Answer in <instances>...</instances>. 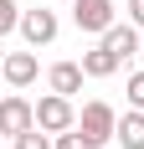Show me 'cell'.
I'll use <instances>...</instances> for the list:
<instances>
[{
	"instance_id": "6da1fadb",
	"label": "cell",
	"mask_w": 144,
	"mask_h": 149,
	"mask_svg": "<svg viewBox=\"0 0 144 149\" xmlns=\"http://www.w3.org/2000/svg\"><path fill=\"white\" fill-rule=\"evenodd\" d=\"M77 129L87 134L93 149H103L108 139H118V113L103 103V98H93V103H82V113H77Z\"/></svg>"
},
{
	"instance_id": "7a4b0ae2",
	"label": "cell",
	"mask_w": 144,
	"mask_h": 149,
	"mask_svg": "<svg viewBox=\"0 0 144 149\" xmlns=\"http://www.w3.org/2000/svg\"><path fill=\"white\" fill-rule=\"evenodd\" d=\"M72 21L87 36H108L118 26V10H113V0H72Z\"/></svg>"
},
{
	"instance_id": "3957f363",
	"label": "cell",
	"mask_w": 144,
	"mask_h": 149,
	"mask_svg": "<svg viewBox=\"0 0 144 149\" xmlns=\"http://www.w3.org/2000/svg\"><path fill=\"white\" fill-rule=\"evenodd\" d=\"M36 129H46V134H67V129H77V108H72V98L46 93L41 103H36Z\"/></svg>"
},
{
	"instance_id": "277c9868",
	"label": "cell",
	"mask_w": 144,
	"mask_h": 149,
	"mask_svg": "<svg viewBox=\"0 0 144 149\" xmlns=\"http://www.w3.org/2000/svg\"><path fill=\"white\" fill-rule=\"evenodd\" d=\"M57 31H62V21H57V10H46V0L36 5V10L21 15V36H26V46H52Z\"/></svg>"
},
{
	"instance_id": "5b68a950",
	"label": "cell",
	"mask_w": 144,
	"mask_h": 149,
	"mask_svg": "<svg viewBox=\"0 0 144 149\" xmlns=\"http://www.w3.org/2000/svg\"><path fill=\"white\" fill-rule=\"evenodd\" d=\"M0 129H5L10 139H21V134H31V129H36V103H26L21 93H10V98L0 103Z\"/></svg>"
},
{
	"instance_id": "8992f818",
	"label": "cell",
	"mask_w": 144,
	"mask_h": 149,
	"mask_svg": "<svg viewBox=\"0 0 144 149\" xmlns=\"http://www.w3.org/2000/svg\"><path fill=\"white\" fill-rule=\"evenodd\" d=\"M36 72H41L36 52H10V57L0 62V77H5L10 88H31V82H36Z\"/></svg>"
},
{
	"instance_id": "52a82bcc",
	"label": "cell",
	"mask_w": 144,
	"mask_h": 149,
	"mask_svg": "<svg viewBox=\"0 0 144 149\" xmlns=\"http://www.w3.org/2000/svg\"><path fill=\"white\" fill-rule=\"evenodd\" d=\"M82 62H52V72H46V88L62 93V98H72V93H82Z\"/></svg>"
},
{
	"instance_id": "ba28073f",
	"label": "cell",
	"mask_w": 144,
	"mask_h": 149,
	"mask_svg": "<svg viewBox=\"0 0 144 149\" xmlns=\"http://www.w3.org/2000/svg\"><path fill=\"white\" fill-rule=\"evenodd\" d=\"M103 46H108V52H118V57L129 62V57H139V52H144V36H139V26H134V21H124V26H113L108 36H103Z\"/></svg>"
},
{
	"instance_id": "9c48e42d",
	"label": "cell",
	"mask_w": 144,
	"mask_h": 149,
	"mask_svg": "<svg viewBox=\"0 0 144 149\" xmlns=\"http://www.w3.org/2000/svg\"><path fill=\"white\" fill-rule=\"evenodd\" d=\"M118 67H124V57H118V52H108V46H93V52H82V72L87 77H113Z\"/></svg>"
},
{
	"instance_id": "30bf717a",
	"label": "cell",
	"mask_w": 144,
	"mask_h": 149,
	"mask_svg": "<svg viewBox=\"0 0 144 149\" xmlns=\"http://www.w3.org/2000/svg\"><path fill=\"white\" fill-rule=\"evenodd\" d=\"M118 144L124 149H144V108H129L118 118Z\"/></svg>"
},
{
	"instance_id": "8fae6325",
	"label": "cell",
	"mask_w": 144,
	"mask_h": 149,
	"mask_svg": "<svg viewBox=\"0 0 144 149\" xmlns=\"http://www.w3.org/2000/svg\"><path fill=\"white\" fill-rule=\"evenodd\" d=\"M10 149H57V134H46V129H31V134L10 139Z\"/></svg>"
},
{
	"instance_id": "7c38bea8",
	"label": "cell",
	"mask_w": 144,
	"mask_h": 149,
	"mask_svg": "<svg viewBox=\"0 0 144 149\" xmlns=\"http://www.w3.org/2000/svg\"><path fill=\"white\" fill-rule=\"evenodd\" d=\"M124 98H129V108H144V72H129V82H124Z\"/></svg>"
},
{
	"instance_id": "4fadbf2b",
	"label": "cell",
	"mask_w": 144,
	"mask_h": 149,
	"mask_svg": "<svg viewBox=\"0 0 144 149\" xmlns=\"http://www.w3.org/2000/svg\"><path fill=\"white\" fill-rule=\"evenodd\" d=\"M21 15L26 10H15L10 0H0V36H5V31H21Z\"/></svg>"
},
{
	"instance_id": "5bb4252c",
	"label": "cell",
	"mask_w": 144,
	"mask_h": 149,
	"mask_svg": "<svg viewBox=\"0 0 144 149\" xmlns=\"http://www.w3.org/2000/svg\"><path fill=\"white\" fill-rule=\"evenodd\" d=\"M57 149H93V144H87L82 129H67V134H57Z\"/></svg>"
},
{
	"instance_id": "9a60e30c",
	"label": "cell",
	"mask_w": 144,
	"mask_h": 149,
	"mask_svg": "<svg viewBox=\"0 0 144 149\" xmlns=\"http://www.w3.org/2000/svg\"><path fill=\"white\" fill-rule=\"evenodd\" d=\"M124 10H129V21H134V26L144 31V0H129V5H124Z\"/></svg>"
}]
</instances>
